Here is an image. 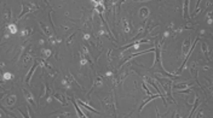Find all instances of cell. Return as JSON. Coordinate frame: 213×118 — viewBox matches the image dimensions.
<instances>
[{
  "label": "cell",
  "mask_w": 213,
  "mask_h": 118,
  "mask_svg": "<svg viewBox=\"0 0 213 118\" xmlns=\"http://www.w3.org/2000/svg\"><path fill=\"white\" fill-rule=\"evenodd\" d=\"M22 92H23V94H24V96H26V99H27V101L33 106V107H35L36 105H35V101H34V99H33V95H32V93H29L27 89H22Z\"/></svg>",
  "instance_id": "1"
},
{
  "label": "cell",
  "mask_w": 213,
  "mask_h": 118,
  "mask_svg": "<svg viewBox=\"0 0 213 118\" xmlns=\"http://www.w3.org/2000/svg\"><path fill=\"white\" fill-rule=\"evenodd\" d=\"M148 16H149V9H148V7H142V9L139 10V17H141L142 19H145Z\"/></svg>",
  "instance_id": "2"
},
{
  "label": "cell",
  "mask_w": 213,
  "mask_h": 118,
  "mask_svg": "<svg viewBox=\"0 0 213 118\" xmlns=\"http://www.w3.org/2000/svg\"><path fill=\"white\" fill-rule=\"evenodd\" d=\"M36 66H38V63L35 62V63H34V65L32 66V69H30V71H29V72H28V75H27V78H26V82H27V83H28V82L30 81V78H32V75L34 74V71H35V69H36Z\"/></svg>",
  "instance_id": "3"
},
{
  "label": "cell",
  "mask_w": 213,
  "mask_h": 118,
  "mask_svg": "<svg viewBox=\"0 0 213 118\" xmlns=\"http://www.w3.org/2000/svg\"><path fill=\"white\" fill-rule=\"evenodd\" d=\"M22 7H23V10H22V12H21V13L18 15V21H19V19H21V18H22V17H23L27 12H29V11H30V7H28L26 4H23V5H22Z\"/></svg>",
  "instance_id": "4"
},
{
  "label": "cell",
  "mask_w": 213,
  "mask_h": 118,
  "mask_svg": "<svg viewBox=\"0 0 213 118\" xmlns=\"http://www.w3.org/2000/svg\"><path fill=\"white\" fill-rule=\"evenodd\" d=\"M55 98H56L57 100H60L62 105H66V103H67V101H66V98H64L62 94H56V95H55Z\"/></svg>",
  "instance_id": "5"
},
{
  "label": "cell",
  "mask_w": 213,
  "mask_h": 118,
  "mask_svg": "<svg viewBox=\"0 0 213 118\" xmlns=\"http://www.w3.org/2000/svg\"><path fill=\"white\" fill-rule=\"evenodd\" d=\"M104 5L102 4V3H99V4H96V10H97V12L98 13H103V11H104Z\"/></svg>",
  "instance_id": "6"
},
{
  "label": "cell",
  "mask_w": 213,
  "mask_h": 118,
  "mask_svg": "<svg viewBox=\"0 0 213 118\" xmlns=\"http://www.w3.org/2000/svg\"><path fill=\"white\" fill-rule=\"evenodd\" d=\"M73 104H74V106H75V110H76V112H77V114H79V117H87V116H85L81 111H80V108H79V106L76 105V103L73 100Z\"/></svg>",
  "instance_id": "7"
},
{
  "label": "cell",
  "mask_w": 213,
  "mask_h": 118,
  "mask_svg": "<svg viewBox=\"0 0 213 118\" xmlns=\"http://www.w3.org/2000/svg\"><path fill=\"white\" fill-rule=\"evenodd\" d=\"M39 24H40V27L43 28V30H44V33H45L46 35H49V36L51 35V33H50V30H49V28H47V27H46V25H45V24H44L43 22H40V23H39Z\"/></svg>",
  "instance_id": "8"
},
{
  "label": "cell",
  "mask_w": 213,
  "mask_h": 118,
  "mask_svg": "<svg viewBox=\"0 0 213 118\" xmlns=\"http://www.w3.org/2000/svg\"><path fill=\"white\" fill-rule=\"evenodd\" d=\"M122 24H124V28H125V31L128 33L131 29H130V24H128V21H126V19H122Z\"/></svg>",
  "instance_id": "9"
},
{
  "label": "cell",
  "mask_w": 213,
  "mask_h": 118,
  "mask_svg": "<svg viewBox=\"0 0 213 118\" xmlns=\"http://www.w3.org/2000/svg\"><path fill=\"white\" fill-rule=\"evenodd\" d=\"M9 31H10L11 34H16V33H17L16 25H15V24H9Z\"/></svg>",
  "instance_id": "10"
},
{
  "label": "cell",
  "mask_w": 213,
  "mask_h": 118,
  "mask_svg": "<svg viewBox=\"0 0 213 118\" xmlns=\"http://www.w3.org/2000/svg\"><path fill=\"white\" fill-rule=\"evenodd\" d=\"M189 45H190V40H189V39H186V41H185V42H184V45H183V51H184V53H186V52H188V49H189V48H188V47H189Z\"/></svg>",
  "instance_id": "11"
},
{
  "label": "cell",
  "mask_w": 213,
  "mask_h": 118,
  "mask_svg": "<svg viewBox=\"0 0 213 118\" xmlns=\"http://www.w3.org/2000/svg\"><path fill=\"white\" fill-rule=\"evenodd\" d=\"M202 51H203V52H205V54H206L207 60H209V54H208V51H207V46H206V44H202Z\"/></svg>",
  "instance_id": "12"
},
{
  "label": "cell",
  "mask_w": 213,
  "mask_h": 118,
  "mask_svg": "<svg viewBox=\"0 0 213 118\" xmlns=\"http://www.w3.org/2000/svg\"><path fill=\"white\" fill-rule=\"evenodd\" d=\"M15 101H16V99H15V95H11L9 99H7V104L10 105V106H12L13 104H15Z\"/></svg>",
  "instance_id": "13"
},
{
  "label": "cell",
  "mask_w": 213,
  "mask_h": 118,
  "mask_svg": "<svg viewBox=\"0 0 213 118\" xmlns=\"http://www.w3.org/2000/svg\"><path fill=\"white\" fill-rule=\"evenodd\" d=\"M79 104H81V105H82V106H84V107H85V108H88V110H90V111H92V112H94V113H96V112H97V111H96V110H94V108H92V107H91V106H88V105H86V104H84V103H82V101H80V100H79Z\"/></svg>",
  "instance_id": "14"
},
{
  "label": "cell",
  "mask_w": 213,
  "mask_h": 118,
  "mask_svg": "<svg viewBox=\"0 0 213 118\" xmlns=\"http://www.w3.org/2000/svg\"><path fill=\"white\" fill-rule=\"evenodd\" d=\"M11 78H12V74H10V72L4 74V80H11Z\"/></svg>",
  "instance_id": "15"
},
{
  "label": "cell",
  "mask_w": 213,
  "mask_h": 118,
  "mask_svg": "<svg viewBox=\"0 0 213 118\" xmlns=\"http://www.w3.org/2000/svg\"><path fill=\"white\" fill-rule=\"evenodd\" d=\"M188 87L186 83H179V84H174V88H185Z\"/></svg>",
  "instance_id": "16"
},
{
  "label": "cell",
  "mask_w": 213,
  "mask_h": 118,
  "mask_svg": "<svg viewBox=\"0 0 213 118\" xmlns=\"http://www.w3.org/2000/svg\"><path fill=\"white\" fill-rule=\"evenodd\" d=\"M142 86H143V89L145 90V93H147L148 95H151V94H150V92H149V89H148V86H147L144 82H143V84H142Z\"/></svg>",
  "instance_id": "17"
},
{
  "label": "cell",
  "mask_w": 213,
  "mask_h": 118,
  "mask_svg": "<svg viewBox=\"0 0 213 118\" xmlns=\"http://www.w3.org/2000/svg\"><path fill=\"white\" fill-rule=\"evenodd\" d=\"M96 84H97V86H101V84H102V78H101V77H97V80H96Z\"/></svg>",
  "instance_id": "18"
},
{
  "label": "cell",
  "mask_w": 213,
  "mask_h": 118,
  "mask_svg": "<svg viewBox=\"0 0 213 118\" xmlns=\"http://www.w3.org/2000/svg\"><path fill=\"white\" fill-rule=\"evenodd\" d=\"M44 53H45L46 57H50V55H51V51H50V49H44Z\"/></svg>",
  "instance_id": "19"
},
{
  "label": "cell",
  "mask_w": 213,
  "mask_h": 118,
  "mask_svg": "<svg viewBox=\"0 0 213 118\" xmlns=\"http://www.w3.org/2000/svg\"><path fill=\"white\" fill-rule=\"evenodd\" d=\"M84 37H85V40H90V35H87V34H85Z\"/></svg>",
  "instance_id": "20"
},
{
  "label": "cell",
  "mask_w": 213,
  "mask_h": 118,
  "mask_svg": "<svg viewBox=\"0 0 213 118\" xmlns=\"http://www.w3.org/2000/svg\"><path fill=\"white\" fill-rule=\"evenodd\" d=\"M92 1L96 3V4H99V3H101V0H92Z\"/></svg>",
  "instance_id": "21"
},
{
  "label": "cell",
  "mask_w": 213,
  "mask_h": 118,
  "mask_svg": "<svg viewBox=\"0 0 213 118\" xmlns=\"http://www.w3.org/2000/svg\"><path fill=\"white\" fill-rule=\"evenodd\" d=\"M84 64H86V59H82L81 60V65H84Z\"/></svg>",
  "instance_id": "22"
},
{
  "label": "cell",
  "mask_w": 213,
  "mask_h": 118,
  "mask_svg": "<svg viewBox=\"0 0 213 118\" xmlns=\"http://www.w3.org/2000/svg\"><path fill=\"white\" fill-rule=\"evenodd\" d=\"M124 1H125V0H119V5H120V4H122Z\"/></svg>",
  "instance_id": "23"
},
{
  "label": "cell",
  "mask_w": 213,
  "mask_h": 118,
  "mask_svg": "<svg viewBox=\"0 0 213 118\" xmlns=\"http://www.w3.org/2000/svg\"><path fill=\"white\" fill-rule=\"evenodd\" d=\"M136 1H147V0H136Z\"/></svg>",
  "instance_id": "24"
}]
</instances>
